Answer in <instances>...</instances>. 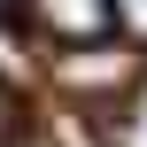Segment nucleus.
<instances>
[{"label": "nucleus", "mask_w": 147, "mask_h": 147, "mask_svg": "<svg viewBox=\"0 0 147 147\" xmlns=\"http://www.w3.org/2000/svg\"><path fill=\"white\" fill-rule=\"evenodd\" d=\"M31 23L62 47H109L116 31V0H31Z\"/></svg>", "instance_id": "obj_1"}, {"label": "nucleus", "mask_w": 147, "mask_h": 147, "mask_svg": "<svg viewBox=\"0 0 147 147\" xmlns=\"http://www.w3.org/2000/svg\"><path fill=\"white\" fill-rule=\"evenodd\" d=\"M116 23H124L132 39H147V0H116Z\"/></svg>", "instance_id": "obj_2"}]
</instances>
